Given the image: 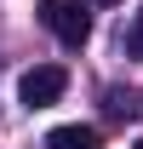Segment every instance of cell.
<instances>
[{"label":"cell","mask_w":143,"mask_h":149,"mask_svg":"<svg viewBox=\"0 0 143 149\" xmlns=\"http://www.w3.org/2000/svg\"><path fill=\"white\" fill-rule=\"evenodd\" d=\"M40 23H46L63 46H86L92 40V12L80 0H40Z\"/></svg>","instance_id":"cell-1"},{"label":"cell","mask_w":143,"mask_h":149,"mask_svg":"<svg viewBox=\"0 0 143 149\" xmlns=\"http://www.w3.org/2000/svg\"><path fill=\"white\" fill-rule=\"evenodd\" d=\"M126 52H132V57H143V6L132 12V23H126Z\"/></svg>","instance_id":"cell-4"},{"label":"cell","mask_w":143,"mask_h":149,"mask_svg":"<svg viewBox=\"0 0 143 149\" xmlns=\"http://www.w3.org/2000/svg\"><path fill=\"white\" fill-rule=\"evenodd\" d=\"M97 6H115V0H97Z\"/></svg>","instance_id":"cell-5"},{"label":"cell","mask_w":143,"mask_h":149,"mask_svg":"<svg viewBox=\"0 0 143 149\" xmlns=\"http://www.w3.org/2000/svg\"><path fill=\"white\" fill-rule=\"evenodd\" d=\"M63 86H69V74L57 69V63H40V69H29L17 80V97H23V109H46V103L63 97Z\"/></svg>","instance_id":"cell-2"},{"label":"cell","mask_w":143,"mask_h":149,"mask_svg":"<svg viewBox=\"0 0 143 149\" xmlns=\"http://www.w3.org/2000/svg\"><path fill=\"white\" fill-rule=\"evenodd\" d=\"M137 149H143V138H137Z\"/></svg>","instance_id":"cell-6"},{"label":"cell","mask_w":143,"mask_h":149,"mask_svg":"<svg viewBox=\"0 0 143 149\" xmlns=\"http://www.w3.org/2000/svg\"><path fill=\"white\" fill-rule=\"evenodd\" d=\"M46 149H103V138H97V126H52Z\"/></svg>","instance_id":"cell-3"}]
</instances>
